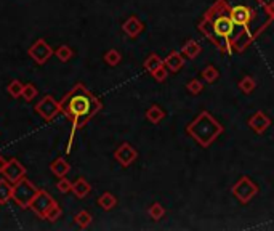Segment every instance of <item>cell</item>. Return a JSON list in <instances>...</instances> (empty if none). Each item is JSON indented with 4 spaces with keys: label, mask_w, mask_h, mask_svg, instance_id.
<instances>
[{
    "label": "cell",
    "mask_w": 274,
    "mask_h": 231,
    "mask_svg": "<svg viewBox=\"0 0 274 231\" xmlns=\"http://www.w3.org/2000/svg\"><path fill=\"white\" fill-rule=\"evenodd\" d=\"M37 95V88L32 85V83H26L24 85V90H23V97L26 101H31V99H34Z\"/></svg>",
    "instance_id": "cell-32"
},
{
    "label": "cell",
    "mask_w": 274,
    "mask_h": 231,
    "mask_svg": "<svg viewBox=\"0 0 274 231\" xmlns=\"http://www.w3.org/2000/svg\"><path fill=\"white\" fill-rule=\"evenodd\" d=\"M114 157H115V161H117L122 167H129L130 164H133L135 159L138 157V153H136V149L131 145L122 143L117 149H115Z\"/></svg>",
    "instance_id": "cell-8"
},
{
    "label": "cell",
    "mask_w": 274,
    "mask_h": 231,
    "mask_svg": "<svg viewBox=\"0 0 274 231\" xmlns=\"http://www.w3.org/2000/svg\"><path fill=\"white\" fill-rule=\"evenodd\" d=\"M213 31L220 35V37L228 39L234 31V23H233V19H231V16L217 18V21L213 23Z\"/></svg>",
    "instance_id": "cell-10"
},
{
    "label": "cell",
    "mask_w": 274,
    "mask_h": 231,
    "mask_svg": "<svg viewBox=\"0 0 274 231\" xmlns=\"http://www.w3.org/2000/svg\"><path fill=\"white\" fill-rule=\"evenodd\" d=\"M74 133H76V129L72 127V132H71V135H69V140H67L66 153H71V148H72V143H74Z\"/></svg>",
    "instance_id": "cell-34"
},
{
    "label": "cell",
    "mask_w": 274,
    "mask_h": 231,
    "mask_svg": "<svg viewBox=\"0 0 274 231\" xmlns=\"http://www.w3.org/2000/svg\"><path fill=\"white\" fill-rule=\"evenodd\" d=\"M167 76H168V69L165 67V65H164V66H161L159 69H157V71L154 72V74H152V77H154L157 82H164L165 79H167Z\"/></svg>",
    "instance_id": "cell-33"
},
{
    "label": "cell",
    "mask_w": 274,
    "mask_h": 231,
    "mask_svg": "<svg viewBox=\"0 0 274 231\" xmlns=\"http://www.w3.org/2000/svg\"><path fill=\"white\" fill-rule=\"evenodd\" d=\"M90 191H92L90 183H88L83 177L77 178V180L72 183V193H74V196L79 198V199L88 196V194H90Z\"/></svg>",
    "instance_id": "cell-14"
},
{
    "label": "cell",
    "mask_w": 274,
    "mask_h": 231,
    "mask_svg": "<svg viewBox=\"0 0 274 231\" xmlns=\"http://www.w3.org/2000/svg\"><path fill=\"white\" fill-rule=\"evenodd\" d=\"M55 55L58 56V60H60V61H69L71 58H72V55H74V51H72L71 47L61 45L60 49L55 51Z\"/></svg>",
    "instance_id": "cell-26"
},
{
    "label": "cell",
    "mask_w": 274,
    "mask_h": 231,
    "mask_svg": "<svg viewBox=\"0 0 274 231\" xmlns=\"http://www.w3.org/2000/svg\"><path fill=\"white\" fill-rule=\"evenodd\" d=\"M28 53L37 63V65L42 66V65H45V63L50 60L51 55H53L55 51H53V49H51L48 44H47L45 39H39L34 45L29 47Z\"/></svg>",
    "instance_id": "cell-7"
},
{
    "label": "cell",
    "mask_w": 274,
    "mask_h": 231,
    "mask_svg": "<svg viewBox=\"0 0 274 231\" xmlns=\"http://www.w3.org/2000/svg\"><path fill=\"white\" fill-rule=\"evenodd\" d=\"M231 19H233L234 24H245L247 21L250 19V12H249V8L244 7V5L234 7L233 10H231Z\"/></svg>",
    "instance_id": "cell-15"
},
{
    "label": "cell",
    "mask_w": 274,
    "mask_h": 231,
    "mask_svg": "<svg viewBox=\"0 0 274 231\" xmlns=\"http://www.w3.org/2000/svg\"><path fill=\"white\" fill-rule=\"evenodd\" d=\"M98 204H99V207L104 209V211H111V209L115 207L117 199H115V196L113 193H103L98 199Z\"/></svg>",
    "instance_id": "cell-21"
},
{
    "label": "cell",
    "mask_w": 274,
    "mask_h": 231,
    "mask_svg": "<svg viewBox=\"0 0 274 231\" xmlns=\"http://www.w3.org/2000/svg\"><path fill=\"white\" fill-rule=\"evenodd\" d=\"M61 111L72 122V127L79 130L90 120L99 109L103 108L101 101L88 92L82 83H77L72 90L60 101Z\"/></svg>",
    "instance_id": "cell-1"
},
{
    "label": "cell",
    "mask_w": 274,
    "mask_h": 231,
    "mask_svg": "<svg viewBox=\"0 0 274 231\" xmlns=\"http://www.w3.org/2000/svg\"><path fill=\"white\" fill-rule=\"evenodd\" d=\"M23 90H24V85H23V83H21L19 81H12V82L8 83V87H7V92H8L13 98L23 97Z\"/></svg>",
    "instance_id": "cell-22"
},
{
    "label": "cell",
    "mask_w": 274,
    "mask_h": 231,
    "mask_svg": "<svg viewBox=\"0 0 274 231\" xmlns=\"http://www.w3.org/2000/svg\"><path fill=\"white\" fill-rule=\"evenodd\" d=\"M161 66H164V60H162L159 55L151 53L149 56L146 58V61H145V69L149 72V74H154V72L159 69Z\"/></svg>",
    "instance_id": "cell-18"
},
{
    "label": "cell",
    "mask_w": 274,
    "mask_h": 231,
    "mask_svg": "<svg viewBox=\"0 0 274 231\" xmlns=\"http://www.w3.org/2000/svg\"><path fill=\"white\" fill-rule=\"evenodd\" d=\"M202 77H204L209 83H212V82H215V81L218 79V69H217L215 66L209 65V66L202 71Z\"/></svg>",
    "instance_id": "cell-27"
},
{
    "label": "cell",
    "mask_w": 274,
    "mask_h": 231,
    "mask_svg": "<svg viewBox=\"0 0 274 231\" xmlns=\"http://www.w3.org/2000/svg\"><path fill=\"white\" fill-rule=\"evenodd\" d=\"M56 188H58V191H61L63 194L69 193V191H72V182L67 180L66 177H63V178H60V182H58Z\"/></svg>",
    "instance_id": "cell-31"
},
{
    "label": "cell",
    "mask_w": 274,
    "mask_h": 231,
    "mask_svg": "<svg viewBox=\"0 0 274 231\" xmlns=\"http://www.w3.org/2000/svg\"><path fill=\"white\" fill-rule=\"evenodd\" d=\"M50 169H51V172H53L58 178H63V177H66L67 173H69L71 167H69V164H67L66 159H63V157H58V159H55L50 164Z\"/></svg>",
    "instance_id": "cell-16"
},
{
    "label": "cell",
    "mask_w": 274,
    "mask_h": 231,
    "mask_svg": "<svg viewBox=\"0 0 274 231\" xmlns=\"http://www.w3.org/2000/svg\"><path fill=\"white\" fill-rule=\"evenodd\" d=\"M120 60H122V55H120L115 49L106 51V55H104V61H106V65H109V66H117Z\"/></svg>",
    "instance_id": "cell-25"
},
{
    "label": "cell",
    "mask_w": 274,
    "mask_h": 231,
    "mask_svg": "<svg viewBox=\"0 0 274 231\" xmlns=\"http://www.w3.org/2000/svg\"><path fill=\"white\" fill-rule=\"evenodd\" d=\"M13 193V183L8 182L7 178H0V206L7 204L12 199Z\"/></svg>",
    "instance_id": "cell-17"
},
{
    "label": "cell",
    "mask_w": 274,
    "mask_h": 231,
    "mask_svg": "<svg viewBox=\"0 0 274 231\" xmlns=\"http://www.w3.org/2000/svg\"><path fill=\"white\" fill-rule=\"evenodd\" d=\"M223 132L221 125L215 120L207 111L201 113L197 119H194L191 124L188 125V133L193 136L201 146H209L212 145L215 138Z\"/></svg>",
    "instance_id": "cell-2"
},
{
    "label": "cell",
    "mask_w": 274,
    "mask_h": 231,
    "mask_svg": "<svg viewBox=\"0 0 274 231\" xmlns=\"http://www.w3.org/2000/svg\"><path fill=\"white\" fill-rule=\"evenodd\" d=\"M7 164H8V159H5L3 156H0V172L2 173L5 170V167H7Z\"/></svg>",
    "instance_id": "cell-35"
},
{
    "label": "cell",
    "mask_w": 274,
    "mask_h": 231,
    "mask_svg": "<svg viewBox=\"0 0 274 231\" xmlns=\"http://www.w3.org/2000/svg\"><path fill=\"white\" fill-rule=\"evenodd\" d=\"M249 125H250L252 130H254L255 133H263V132H265V130L271 125V120H270V117H268L265 113L258 111V113H255V114L250 117Z\"/></svg>",
    "instance_id": "cell-11"
},
{
    "label": "cell",
    "mask_w": 274,
    "mask_h": 231,
    "mask_svg": "<svg viewBox=\"0 0 274 231\" xmlns=\"http://www.w3.org/2000/svg\"><path fill=\"white\" fill-rule=\"evenodd\" d=\"M76 222L81 228H87L88 225L92 223V215L88 214L87 211H81L76 215Z\"/></svg>",
    "instance_id": "cell-28"
},
{
    "label": "cell",
    "mask_w": 274,
    "mask_h": 231,
    "mask_svg": "<svg viewBox=\"0 0 274 231\" xmlns=\"http://www.w3.org/2000/svg\"><path fill=\"white\" fill-rule=\"evenodd\" d=\"M257 191H258V186L250 180L249 177H242L241 180L233 186V194L244 204L249 202L257 194Z\"/></svg>",
    "instance_id": "cell-5"
},
{
    "label": "cell",
    "mask_w": 274,
    "mask_h": 231,
    "mask_svg": "<svg viewBox=\"0 0 274 231\" xmlns=\"http://www.w3.org/2000/svg\"><path fill=\"white\" fill-rule=\"evenodd\" d=\"M35 111L42 119L53 120L56 117V114L61 111V106H60V101H56L51 95H45L35 104Z\"/></svg>",
    "instance_id": "cell-4"
},
{
    "label": "cell",
    "mask_w": 274,
    "mask_h": 231,
    "mask_svg": "<svg viewBox=\"0 0 274 231\" xmlns=\"http://www.w3.org/2000/svg\"><path fill=\"white\" fill-rule=\"evenodd\" d=\"M61 214H63L61 207L58 206V202H56L55 206L51 207L48 212H47V215H45V220H48V222H56V220L61 217Z\"/></svg>",
    "instance_id": "cell-30"
},
{
    "label": "cell",
    "mask_w": 274,
    "mask_h": 231,
    "mask_svg": "<svg viewBox=\"0 0 274 231\" xmlns=\"http://www.w3.org/2000/svg\"><path fill=\"white\" fill-rule=\"evenodd\" d=\"M186 88H188V92L191 93V95H199V93L202 92L204 85H202V82H201V81H197V79H193V81H189V82H188Z\"/></svg>",
    "instance_id": "cell-29"
},
{
    "label": "cell",
    "mask_w": 274,
    "mask_h": 231,
    "mask_svg": "<svg viewBox=\"0 0 274 231\" xmlns=\"http://www.w3.org/2000/svg\"><path fill=\"white\" fill-rule=\"evenodd\" d=\"M164 65L168 71L172 72H178L184 66V58L180 51H172L170 55H167L164 58Z\"/></svg>",
    "instance_id": "cell-12"
},
{
    "label": "cell",
    "mask_w": 274,
    "mask_h": 231,
    "mask_svg": "<svg viewBox=\"0 0 274 231\" xmlns=\"http://www.w3.org/2000/svg\"><path fill=\"white\" fill-rule=\"evenodd\" d=\"M122 29H124V33L130 35V37H136L141 31H143V23L136 18V16H130L125 23L122 24Z\"/></svg>",
    "instance_id": "cell-13"
},
{
    "label": "cell",
    "mask_w": 274,
    "mask_h": 231,
    "mask_svg": "<svg viewBox=\"0 0 274 231\" xmlns=\"http://www.w3.org/2000/svg\"><path fill=\"white\" fill-rule=\"evenodd\" d=\"M146 117L152 124H159L161 120L165 117V113L162 111V109L157 106V104H152V106L146 111Z\"/></svg>",
    "instance_id": "cell-20"
},
{
    "label": "cell",
    "mask_w": 274,
    "mask_h": 231,
    "mask_svg": "<svg viewBox=\"0 0 274 231\" xmlns=\"http://www.w3.org/2000/svg\"><path fill=\"white\" fill-rule=\"evenodd\" d=\"M55 204H56V201L51 194H48L45 190H39L37 196L34 198V201L31 202V209H32L42 220H45L47 212H48Z\"/></svg>",
    "instance_id": "cell-6"
},
{
    "label": "cell",
    "mask_w": 274,
    "mask_h": 231,
    "mask_svg": "<svg viewBox=\"0 0 274 231\" xmlns=\"http://www.w3.org/2000/svg\"><path fill=\"white\" fill-rule=\"evenodd\" d=\"M255 87H257L255 79H254V77H250V76L244 77V79H242V81L239 82L241 92H244V93H252V92L255 90Z\"/></svg>",
    "instance_id": "cell-23"
},
{
    "label": "cell",
    "mask_w": 274,
    "mask_h": 231,
    "mask_svg": "<svg viewBox=\"0 0 274 231\" xmlns=\"http://www.w3.org/2000/svg\"><path fill=\"white\" fill-rule=\"evenodd\" d=\"M3 175H5V178H7L8 182L16 183L23 177H26V169L18 159H15V157H13V159L8 161V164H7V167H5V170H3Z\"/></svg>",
    "instance_id": "cell-9"
},
{
    "label": "cell",
    "mask_w": 274,
    "mask_h": 231,
    "mask_svg": "<svg viewBox=\"0 0 274 231\" xmlns=\"http://www.w3.org/2000/svg\"><path fill=\"white\" fill-rule=\"evenodd\" d=\"M201 51H202L201 45H199L196 40H188L186 44H184V47H183V53L186 55L189 60L197 58L199 55H201Z\"/></svg>",
    "instance_id": "cell-19"
},
{
    "label": "cell",
    "mask_w": 274,
    "mask_h": 231,
    "mask_svg": "<svg viewBox=\"0 0 274 231\" xmlns=\"http://www.w3.org/2000/svg\"><path fill=\"white\" fill-rule=\"evenodd\" d=\"M37 193H39V188H37L31 180H28L26 177H23L16 183H13L12 199L18 204V207L28 209V207H31V202L34 201Z\"/></svg>",
    "instance_id": "cell-3"
},
{
    "label": "cell",
    "mask_w": 274,
    "mask_h": 231,
    "mask_svg": "<svg viewBox=\"0 0 274 231\" xmlns=\"http://www.w3.org/2000/svg\"><path fill=\"white\" fill-rule=\"evenodd\" d=\"M147 214H149V217H151L152 220H161V218L165 215V209H164V206H162V204L154 202V204H152V206L149 207Z\"/></svg>",
    "instance_id": "cell-24"
}]
</instances>
